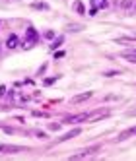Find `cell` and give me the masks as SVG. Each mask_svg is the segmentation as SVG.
I'll use <instances>...</instances> for the list:
<instances>
[{"mask_svg": "<svg viewBox=\"0 0 136 161\" xmlns=\"http://www.w3.org/2000/svg\"><path fill=\"white\" fill-rule=\"evenodd\" d=\"M35 43H37V31L33 27H27V41H23V49H29V47H33Z\"/></svg>", "mask_w": 136, "mask_h": 161, "instance_id": "1", "label": "cell"}, {"mask_svg": "<svg viewBox=\"0 0 136 161\" xmlns=\"http://www.w3.org/2000/svg\"><path fill=\"white\" fill-rule=\"evenodd\" d=\"M88 119H90V115H88V113H84V115H80V116H66L64 122H68V124H74V122H82V120H88Z\"/></svg>", "mask_w": 136, "mask_h": 161, "instance_id": "2", "label": "cell"}, {"mask_svg": "<svg viewBox=\"0 0 136 161\" xmlns=\"http://www.w3.org/2000/svg\"><path fill=\"white\" fill-rule=\"evenodd\" d=\"M18 43H20V41H18V35L12 33V35L6 39V47H8V49H16V47H18Z\"/></svg>", "mask_w": 136, "mask_h": 161, "instance_id": "3", "label": "cell"}, {"mask_svg": "<svg viewBox=\"0 0 136 161\" xmlns=\"http://www.w3.org/2000/svg\"><path fill=\"white\" fill-rule=\"evenodd\" d=\"M91 91H86V93H80V95H76L74 99H72V103H82V101H86V99H90L91 97Z\"/></svg>", "mask_w": 136, "mask_h": 161, "instance_id": "4", "label": "cell"}, {"mask_svg": "<svg viewBox=\"0 0 136 161\" xmlns=\"http://www.w3.org/2000/svg\"><path fill=\"white\" fill-rule=\"evenodd\" d=\"M107 6H109L107 0H91V8H95V10H103Z\"/></svg>", "mask_w": 136, "mask_h": 161, "instance_id": "5", "label": "cell"}, {"mask_svg": "<svg viewBox=\"0 0 136 161\" xmlns=\"http://www.w3.org/2000/svg\"><path fill=\"white\" fill-rule=\"evenodd\" d=\"M82 130L80 128H76V130H72V132H68V134H64V136H60L59 138V142H66V140H70V138H74V136H78Z\"/></svg>", "mask_w": 136, "mask_h": 161, "instance_id": "6", "label": "cell"}, {"mask_svg": "<svg viewBox=\"0 0 136 161\" xmlns=\"http://www.w3.org/2000/svg\"><path fill=\"white\" fill-rule=\"evenodd\" d=\"M132 134H136V126L134 128H128L127 132H123L121 136H119V140H124V138H128V136H132Z\"/></svg>", "mask_w": 136, "mask_h": 161, "instance_id": "7", "label": "cell"}, {"mask_svg": "<svg viewBox=\"0 0 136 161\" xmlns=\"http://www.w3.org/2000/svg\"><path fill=\"white\" fill-rule=\"evenodd\" d=\"M74 10H76L78 14H84V12H86V8H84L82 2H76V4H74Z\"/></svg>", "mask_w": 136, "mask_h": 161, "instance_id": "8", "label": "cell"}, {"mask_svg": "<svg viewBox=\"0 0 136 161\" xmlns=\"http://www.w3.org/2000/svg\"><path fill=\"white\" fill-rule=\"evenodd\" d=\"M121 8H124V10L132 8V0H123V2H121Z\"/></svg>", "mask_w": 136, "mask_h": 161, "instance_id": "9", "label": "cell"}, {"mask_svg": "<svg viewBox=\"0 0 136 161\" xmlns=\"http://www.w3.org/2000/svg\"><path fill=\"white\" fill-rule=\"evenodd\" d=\"M82 25H66V31H82Z\"/></svg>", "mask_w": 136, "mask_h": 161, "instance_id": "10", "label": "cell"}, {"mask_svg": "<svg viewBox=\"0 0 136 161\" xmlns=\"http://www.w3.org/2000/svg\"><path fill=\"white\" fill-rule=\"evenodd\" d=\"M62 41H64V39H62V37H59V39H56L53 45H51V49H56V47H60V45H62Z\"/></svg>", "mask_w": 136, "mask_h": 161, "instance_id": "11", "label": "cell"}, {"mask_svg": "<svg viewBox=\"0 0 136 161\" xmlns=\"http://www.w3.org/2000/svg\"><path fill=\"white\" fill-rule=\"evenodd\" d=\"M33 8H35V10H47L49 6H47V4H39V2H37V4H33Z\"/></svg>", "mask_w": 136, "mask_h": 161, "instance_id": "12", "label": "cell"}, {"mask_svg": "<svg viewBox=\"0 0 136 161\" xmlns=\"http://www.w3.org/2000/svg\"><path fill=\"white\" fill-rule=\"evenodd\" d=\"M55 80H56V78H47V80H45V85H51V84H55Z\"/></svg>", "mask_w": 136, "mask_h": 161, "instance_id": "13", "label": "cell"}, {"mask_svg": "<svg viewBox=\"0 0 136 161\" xmlns=\"http://www.w3.org/2000/svg\"><path fill=\"white\" fill-rule=\"evenodd\" d=\"M45 37H47V39H53V37H55V31H47Z\"/></svg>", "mask_w": 136, "mask_h": 161, "instance_id": "14", "label": "cell"}, {"mask_svg": "<svg viewBox=\"0 0 136 161\" xmlns=\"http://www.w3.org/2000/svg\"><path fill=\"white\" fill-rule=\"evenodd\" d=\"M51 130H60V124H51Z\"/></svg>", "mask_w": 136, "mask_h": 161, "instance_id": "15", "label": "cell"}, {"mask_svg": "<svg viewBox=\"0 0 136 161\" xmlns=\"http://www.w3.org/2000/svg\"><path fill=\"white\" fill-rule=\"evenodd\" d=\"M6 93V88H4V85H0V95H4Z\"/></svg>", "mask_w": 136, "mask_h": 161, "instance_id": "16", "label": "cell"}, {"mask_svg": "<svg viewBox=\"0 0 136 161\" xmlns=\"http://www.w3.org/2000/svg\"><path fill=\"white\" fill-rule=\"evenodd\" d=\"M134 8H136V4H134Z\"/></svg>", "mask_w": 136, "mask_h": 161, "instance_id": "17", "label": "cell"}, {"mask_svg": "<svg viewBox=\"0 0 136 161\" xmlns=\"http://www.w3.org/2000/svg\"><path fill=\"white\" fill-rule=\"evenodd\" d=\"M0 49H2V47H0Z\"/></svg>", "mask_w": 136, "mask_h": 161, "instance_id": "18", "label": "cell"}]
</instances>
